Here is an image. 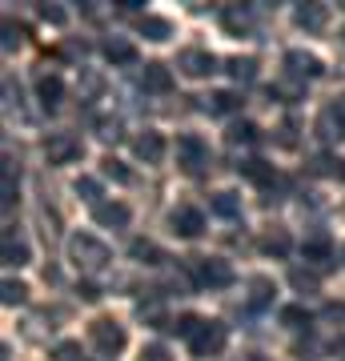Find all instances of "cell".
Segmentation results:
<instances>
[{
	"mask_svg": "<svg viewBox=\"0 0 345 361\" xmlns=\"http://www.w3.org/2000/svg\"><path fill=\"white\" fill-rule=\"evenodd\" d=\"M137 361H173V353H169L165 345H145Z\"/></svg>",
	"mask_w": 345,
	"mask_h": 361,
	"instance_id": "40",
	"label": "cell"
},
{
	"mask_svg": "<svg viewBox=\"0 0 345 361\" xmlns=\"http://www.w3.org/2000/svg\"><path fill=\"white\" fill-rule=\"evenodd\" d=\"M177 68L185 73V77L201 80V77H209V73H217V56H213L209 49H185L177 56Z\"/></svg>",
	"mask_w": 345,
	"mask_h": 361,
	"instance_id": "6",
	"label": "cell"
},
{
	"mask_svg": "<svg viewBox=\"0 0 345 361\" xmlns=\"http://www.w3.org/2000/svg\"><path fill=\"white\" fill-rule=\"evenodd\" d=\"M293 20H297V28H305V32H321V28L329 25V8H325V4H297Z\"/></svg>",
	"mask_w": 345,
	"mask_h": 361,
	"instance_id": "13",
	"label": "cell"
},
{
	"mask_svg": "<svg viewBox=\"0 0 345 361\" xmlns=\"http://www.w3.org/2000/svg\"><path fill=\"white\" fill-rule=\"evenodd\" d=\"M341 40H345V32H341Z\"/></svg>",
	"mask_w": 345,
	"mask_h": 361,
	"instance_id": "44",
	"label": "cell"
},
{
	"mask_svg": "<svg viewBox=\"0 0 345 361\" xmlns=\"http://www.w3.org/2000/svg\"><path fill=\"white\" fill-rule=\"evenodd\" d=\"M261 253H269V257H285V253H289V233H282V229L265 233V237H261Z\"/></svg>",
	"mask_w": 345,
	"mask_h": 361,
	"instance_id": "28",
	"label": "cell"
},
{
	"mask_svg": "<svg viewBox=\"0 0 345 361\" xmlns=\"http://www.w3.org/2000/svg\"><path fill=\"white\" fill-rule=\"evenodd\" d=\"M77 293H80V301H101V289H97L92 281H80Z\"/></svg>",
	"mask_w": 345,
	"mask_h": 361,
	"instance_id": "42",
	"label": "cell"
},
{
	"mask_svg": "<svg viewBox=\"0 0 345 361\" xmlns=\"http://www.w3.org/2000/svg\"><path fill=\"white\" fill-rule=\"evenodd\" d=\"M313 169H317L321 177H341V173H345L341 161H333V157H317V161H313Z\"/></svg>",
	"mask_w": 345,
	"mask_h": 361,
	"instance_id": "37",
	"label": "cell"
},
{
	"mask_svg": "<svg viewBox=\"0 0 345 361\" xmlns=\"http://www.w3.org/2000/svg\"><path fill=\"white\" fill-rule=\"evenodd\" d=\"M333 253V241H329V233H309L305 241H301V257L305 261H329Z\"/></svg>",
	"mask_w": 345,
	"mask_h": 361,
	"instance_id": "16",
	"label": "cell"
},
{
	"mask_svg": "<svg viewBox=\"0 0 345 361\" xmlns=\"http://www.w3.org/2000/svg\"><path fill=\"white\" fill-rule=\"evenodd\" d=\"M137 28H141V37H145V40H157V44L173 37V25H169L165 16H149V13H145Z\"/></svg>",
	"mask_w": 345,
	"mask_h": 361,
	"instance_id": "20",
	"label": "cell"
},
{
	"mask_svg": "<svg viewBox=\"0 0 345 361\" xmlns=\"http://www.w3.org/2000/svg\"><path fill=\"white\" fill-rule=\"evenodd\" d=\"M337 349H341V353H345V341H337Z\"/></svg>",
	"mask_w": 345,
	"mask_h": 361,
	"instance_id": "43",
	"label": "cell"
},
{
	"mask_svg": "<svg viewBox=\"0 0 345 361\" xmlns=\"http://www.w3.org/2000/svg\"><path fill=\"white\" fill-rule=\"evenodd\" d=\"M128 205H121V201H101V205H92V221L97 225H104V229H125L128 225Z\"/></svg>",
	"mask_w": 345,
	"mask_h": 361,
	"instance_id": "12",
	"label": "cell"
},
{
	"mask_svg": "<svg viewBox=\"0 0 345 361\" xmlns=\"http://www.w3.org/2000/svg\"><path fill=\"white\" fill-rule=\"evenodd\" d=\"M37 13H40V20H49V25H64V20H68V13L56 8V4H40Z\"/></svg>",
	"mask_w": 345,
	"mask_h": 361,
	"instance_id": "39",
	"label": "cell"
},
{
	"mask_svg": "<svg viewBox=\"0 0 345 361\" xmlns=\"http://www.w3.org/2000/svg\"><path fill=\"white\" fill-rule=\"evenodd\" d=\"M289 285H293L297 293H317L321 289V277L313 269H301V265H293L289 269Z\"/></svg>",
	"mask_w": 345,
	"mask_h": 361,
	"instance_id": "21",
	"label": "cell"
},
{
	"mask_svg": "<svg viewBox=\"0 0 345 361\" xmlns=\"http://www.w3.org/2000/svg\"><path fill=\"white\" fill-rule=\"evenodd\" d=\"M237 173H241V177H249V180H257V185H269V180H273V165L257 161V157L241 161V165H237Z\"/></svg>",
	"mask_w": 345,
	"mask_h": 361,
	"instance_id": "22",
	"label": "cell"
},
{
	"mask_svg": "<svg viewBox=\"0 0 345 361\" xmlns=\"http://www.w3.org/2000/svg\"><path fill=\"white\" fill-rule=\"evenodd\" d=\"M85 201H92V205H101V180L97 177H77V185H73Z\"/></svg>",
	"mask_w": 345,
	"mask_h": 361,
	"instance_id": "34",
	"label": "cell"
},
{
	"mask_svg": "<svg viewBox=\"0 0 345 361\" xmlns=\"http://www.w3.org/2000/svg\"><path fill=\"white\" fill-rule=\"evenodd\" d=\"M177 165L185 169V173H197V169L209 165V145H205L197 133H185V137H177Z\"/></svg>",
	"mask_w": 345,
	"mask_h": 361,
	"instance_id": "5",
	"label": "cell"
},
{
	"mask_svg": "<svg viewBox=\"0 0 345 361\" xmlns=\"http://www.w3.org/2000/svg\"><path fill=\"white\" fill-rule=\"evenodd\" d=\"M285 68H289V77H297V80H317L321 73H325L321 56H313V52H305V49L285 52Z\"/></svg>",
	"mask_w": 345,
	"mask_h": 361,
	"instance_id": "8",
	"label": "cell"
},
{
	"mask_svg": "<svg viewBox=\"0 0 345 361\" xmlns=\"http://www.w3.org/2000/svg\"><path fill=\"white\" fill-rule=\"evenodd\" d=\"M225 145H229V149H241V145H257V125H253V121H233L229 133H225Z\"/></svg>",
	"mask_w": 345,
	"mask_h": 361,
	"instance_id": "19",
	"label": "cell"
},
{
	"mask_svg": "<svg viewBox=\"0 0 345 361\" xmlns=\"http://www.w3.org/2000/svg\"><path fill=\"white\" fill-rule=\"evenodd\" d=\"M221 28H225L229 37H249V28H253V20H249V13H245V8L229 4V8H221Z\"/></svg>",
	"mask_w": 345,
	"mask_h": 361,
	"instance_id": "14",
	"label": "cell"
},
{
	"mask_svg": "<svg viewBox=\"0 0 345 361\" xmlns=\"http://www.w3.org/2000/svg\"><path fill=\"white\" fill-rule=\"evenodd\" d=\"M101 169H104V177H113L116 185H133V173H128V169L121 165V161H116V157H104Z\"/></svg>",
	"mask_w": 345,
	"mask_h": 361,
	"instance_id": "32",
	"label": "cell"
},
{
	"mask_svg": "<svg viewBox=\"0 0 345 361\" xmlns=\"http://www.w3.org/2000/svg\"><path fill=\"white\" fill-rule=\"evenodd\" d=\"M269 301H273V281H269V277H253V281H249V305H253V310H265Z\"/></svg>",
	"mask_w": 345,
	"mask_h": 361,
	"instance_id": "26",
	"label": "cell"
},
{
	"mask_svg": "<svg viewBox=\"0 0 345 361\" xmlns=\"http://www.w3.org/2000/svg\"><path fill=\"white\" fill-rule=\"evenodd\" d=\"M68 261H73L80 273H101L104 265L113 261V253H109L104 241H97L89 233H73V237H68Z\"/></svg>",
	"mask_w": 345,
	"mask_h": 361,
	"instance_id": "1",
	"label": "cell"
},
{
	"mask_svg": "<svg viewBox=\"0 0 345 361\" xmlns=\"http://www.w3.org/2000/svg\"><path fill=\"white\" fill-rule=\"evenodd\" d=\"M37 97L44 109H56V104L64 101V80L61 77H52V73H44V77L37 80Z\"/></svg>",
	"mask_w": 345,
	"mask_h": 361,
	"instance_id": "17",
	"label": "cell"
},
{
	"mask_svg": "<svg viewBox=\"0 0 345 361\" xmlns=\"http://www.w3.org/2000/svg\"><path fill=\"white\" fill-rule=\"evenodd\" d=\"M213 213H217V217H241V197L229 193V189L213 193Z\"/></svg>",
	"mask_w": 345,
	"mask_h": 361,
	"instance_id": "23",
	"label": "cell"
},
{
	"mask_svg": "<svg viewBox=\"0 0 345 361\" xmlns=\"http://www.w3.org/2000/svg\"><path fill=\"white\" fill-rule=\"evenodd\" d=\"M4 265H13V269H20V265H28V245L20 241V237H4Z\"/></svg>",
	"mask_w": 345,
	"mask_h": 361,
	"instance_id": "24",
	"label": "cell"
},
{
	"mask_svg": "<svg viewBox=\"0 0 345 361\" xmlns=\"http://www.w3.org/2000/svg\"><path fill=\"white\" fill-rule=\"evenodd\" d=\"M128 253H133L137 261H145V265H161V261H169L165 253H161V249H157L153 241H145V237H137V241L128 245Z\"/></svg>",
	"mask_w": 345,
	"mask_h": 361,
	"instance_id": "25",
	"label": "cell"
},
{
	"mask_svg": "<svg viewBox=\"0 0 345 361\" xmlns=\"http://www.w3.org/2000/svg\"><path fill=\"white\" fill-rule=\"evenodd\" d=\"M85 153L80 141L73 133H52L49 141H44V157H49V165H68V161H77Z\"/></svg>",
	"mask_w": 345,
	"mask_h": 361,
	"instance_id": "7",
	"label": "cell"
},
{
	"mask_svg": "<svg viewBox=\"0 0 345 361\" xmlns=\"http://www.w3.org/2000/svg\"><path fill=\"white\" fill-rule=\"evenodd\" d=\"M169 329H177V334L185 337V341H193V334L201 329V317H193V313H185V317H177V322L169 325Z\"/></svg>",
	"mask_w": 345,
	"mask_h": 361,
	"instance_id": "36",
	"label": "cell"
},
{
	"mask_svg": "<svg viewBox=\"0 0 345 361\" xmlns=\"http://www.w3.org/2000/svg\"><path fill=\"white\" fill-rule=\"evenodd\" d=\"M317 133L325 137V141H345V97L321 109V116H317Z\"/></svg>",
	"mask_w": 345,
	"mask_h": 361,
	"instance_id": "9",
	"label": "cell"
},
{
	"mask_svg": "<svg viewBox=\"0 0 345 361\" xmlns=\"http://www.w3.org/2000/svg\"><path fill=\"white\" fill-rule=\"evenodd\" d=\"M141 85H145L149 92H169V89H173V73H169L165 65H145Z\"/></svg>",
	"mask_w": 345,
	"mask_h": 361,
	"instance_id": "18",
	"label": "cell"
},
{
	"mask_svg": "<svg viewBox=\"0 0 345 361\" xmlns=\"http://www.w3.org/2000/svg\"><path fill=\"white\" fill-rule=\"evenodd\" d=\"M89 334H92V345L101 349L104 357H116V353L125 349V341H128L125 329H121L113 317H97V322L89 325Z\"/></svg>",
	"mask_w": 345,
	"mask_h": 361,
	"instance_id": "4",
	"label": "cell"
},
{
	"mask_svg": "<svg viewBox=\"0 0 345 361\" xmlns=\"http://www.w3.org/2000/svg\"><path fill=\"white\" fill-rule=\"evenodd\" d=\"M229 77L241 80V85L257 80V61H253V56H233V61H229Z\"/></svg>",
	"mask_w": 345,
	"mask_h": 361,
	"instance_id": "29",
	"label": "cell"
},
{
	"mask_svg": "<svg viewBox=\"0 0 345 361\" xmlns=\"http://www.w3.org/2000/svg\"><path fill=\"white\" fill-rule=\"evenodd\" d=\"M193 277L201 289H229L233 285V265L221 257H197L193 261Z\"/></svg>",
	"mask_w": 345,
	"mask_h": 361,
	"instance_id": "2",
	"label": "cell"
},
{
	"mask_svg": "<svg viewBox=\"0 0 345 361\" xmlns=\"http://www.w3.org/2000/svg\"><path fill=\"white\" fill-rule=\"evenodd\" d=\"M97 137L101 141H121V121H97Z\"/></svg>",
	"mask_w": 345,
	"mask_h": 361,
	"instance_id": "38",
	"label": "cell"
},
{
	"mask_svg": "<svg viewBox=\"0 0 345 361\" xmlns=\"http://www.w3.org/2000/svg\"><path fill=\"white\" fill-rule=\"evenodd\" d=\"M225 341H229V329L221 322H201V329L193 334L189 349H193V357H217L221 349H225Z\"/></svg>",
	"mask_w": 345,
	"mask_h": 361,
	"instance_id": "3",
	"label": "cell"
},
{
	"mask_svg": "<svg viewBox=\"0 0 345 361\" xmlns=\"http://www.w3.org/2000/svg\"><path fill=\"white\" fill-rule=\"evenodd\" d=\"M133 153L141 157L145 165H161L165 161V137L153 129H145L141 137H133Z\"/></svg>",
	"mask_w": 345,
	"mask_h": 361,
	"instance_id": "11",
	"label": "cell"
},
{
	"mask_svg": "<svg viewBox=\"0 0 345 361\" xmlns=\"http://www.w3.org/2000/svg\"><path fill=\"white\" fill-rule=\"evenodd\" d=\"M169 225H173V233H177V237H201L205 217H201V209H193V205H177L173 213H169Z\"/></svg>",
	"mask_w": 345,
	"mask_h": 361,
	"instance_id": "10",
	"label": "cell"
},
{
	"mask_svg": "<svg viewBox=\"0 0 345 361\" xmlns=\"http://www.w3.org/2000/svg\"><path fill=\"white\" fill-rule=\"evenodd\" d=\"M0 297H4V305H25V301H28V285L8 277V281L0 285Z\"/></svg>",
	"mask_w": 345,
	"mask_h": 361,
	"instance_id": "30",
	"label": "cell"
},
{
	"mask_svg": "<svg viewBox=\"0 0 345 361\" xmlns=\"http://www.w3.org/2000/svg\"><path fill=\"white\" fill-rule=\"evenodd\" d=\"M209 113H237L241 109V97L237 92H229V89H221V92H213L209 97V104H205Z\"/></svg>",
	"mask_w": 345,
	"mask_h": 361,
	"instance_id": "27",
	"label": "cell"
},
{
	"mask_svg": "<svg viewBox=\"0 0 345 361\" xmlns=\"http://www.w3.org/2000/svg\"><path fill=\"white\" fill-rule=\"evenodd\" d=\"M293 353H297L301 361H313V357L321 353V349H317V341H297V345H293Z\"/></svg>",
	"mask_w": 345,
	"mask_h": 361,
	"instance_id": "41",
	"label": "cell"
},
{
	"mask_svg": "<svg viewBox=\"0 0 345 361\" xmlns=\"http://www.w3.org/2000/svg\"><path fill=\"white\" fill-rule=\"evenodd\" d=\"M16 49H25V28L4 20V52H16Z\"/></svg>",
	"mask_w": 345,
	"mask_h": 361,
	"instance_id": "35",
	"label": "cell"
},
{
	"mask_svg": "<svg viewBox=\"0 0 345 361\" xmlns=\"http://www.w3.org/2000/svg\"><path fill=\"white\" fill-rule=\"evenodd\" d=\"M282 325H289V329H305V325H309V310H305V305H285V310H282Z\"/></svg>",
	"mask_w": 345,
	"mask_h": 361,
	"instance_id": "31",
	"label": "cell"
},
{
	"mask_svg": "<svg viewBox=\"0 0 345 361\" xmlns=\"http://www.w3.org/2000/svg\"><path fill=\"white\" fill-rule=\"evenodd\" d=\"M104 61H109V65H133V61H137V49H133V40L109 37V40H104Z\"/></svg>",
	"mask_w": 345,
	"mask_h": 361,
	"instance_id": "15",
	"label": "cell"
},
{
	"mask_svg": "<svg viewBox=\"0 0 345 361\" xmlns=\"http://www.w3.org/2000/svg\"><path fill=\"white\" fill-rule=\"evenodd\" d=\"M52 361H89V357H85L80 341H61V345L52 349Z\"/></svg>",
	"mask_w": 345,
	"mask_h": 361,
	"instance_id": "33",
	"label": "cell"
}]
</instances>
